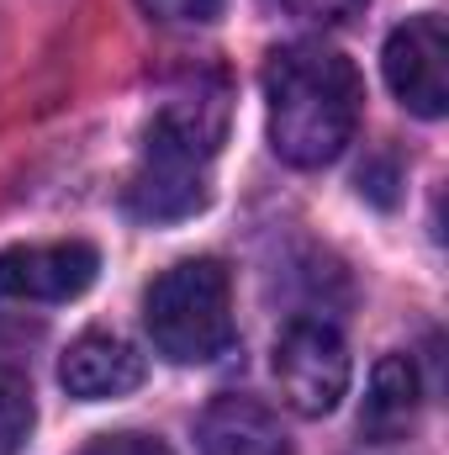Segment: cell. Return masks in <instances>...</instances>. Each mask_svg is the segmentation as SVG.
<instances>
[{"instance_id": "9c48e42d", "label": "cell", "mask_w": 449, "mask_h": 455, "mask_svg": "<svg viewBox=\"0 0 449 455\" xmlns=\"http://www.w3.org/2000/svg\"><path fill=\"white\" fill-rule=\"evenodd\" d=\"M418 413H423V381H418L413 355H381L359 403V435L375 445L407 440L418 429Z\"/></svg>"}, {"instance_id": "8992f818", "label": "cell", "mask_w": 449, "mask_h": 455, "mask_svg": "<svg viewBox=\"0 0 449 455\" xmlns=\"http://www.w3.org/2000/svg\"><path fill=\"white\" fill-rule=\"evenodd\" d=\"M101 254L85 238L59 243H16L0 249V302H75L91 291Z\"/></svg>"}, {"instance_id": "8fae6325", "label": "cell", "mask_w": 449, "mask_h": 455, "mask_svg": "<svg viewBox=\"0 0 449 455\" xmlns=\"http://www.w3.org/2000/svg\"><path fill=\"white\" fill-rule=\"evenodd\" d=\"M138 5L164 27H201L223 16V0H138Z\"/></svg>"}, {"instance_id": "277c9868", "label": "cell", "mask_w": 449, "mask_h": 455, "mask_svg": "<svg viewBox=\"0 0 449 455\" xmlns=\"http://www.w3.org/2000/svg\"><path fill=\"white\" fill-rule=\"evenodd\" d=\"M275 381L280 397L302 419L334 413L349 392V344L323 318H291L275 339Z\"/></svg>"}, {"instance_id": "30bf717a", "label": "cell", "mask_w": 449, "mask_h": 455, "mask_svg": "<svg viewBox=\"0 0 449 455\" xmlns=\"http://www.w3.org/2000/svg\"><path fill=\"white\" fill-rule=\"evenodd\" d=\"M32 435V392L21 376L0 371V455H16Z\"/></svg>"}, {"instance_id": "4fadbf2b", "label": "cell", "mask_w": 449, "mask_h": 455, "mask_svg": "<svg viewBox=\"0 0 449 455\" xmlns=\"http://www.w3.org/2000/svg\"><path fill=\"white\" fill-rule=\"evenodd\" d=\"M307 16H318V21H343V16H354L365 0H296Z\"/></svg>"}, {"instance_id": "7a4b0ae2", "label": "cell", "mask_w": 449, "mask_h": 455, "mask_svg": "<svg viewBox=\"0 0 449 455\" xmlns=\"http://www.w3.org/2000/svg\"><path fill=\"white\" fill-rule=\"evenodd\" d=\"M227 132V91L212 85H191L180 96H169L159 116L143 132V154L127 186V207L143 223H175L207 207L212 196V159L223 148Z\"/></svg>"}, {"instance_id": "ba28073f", "label": "cell", "mask_w": 449, "mask_h": 455, "mask_svg": "<svg viewBox=\"0 0 449 455\" xmlns=\"http://www.w3.org/2000/svg\"><path fill=\"white\" fill-rule=\"evenodd\" d=\"M201 455H291V435L259 397H212L196 424Z\"/></svg>"}, {"instance_id": "5b68a950", "label": "cell", "mask_w": 449, "mask_h": 455, "mask_svg": "<svg viewBox=\"0 0 449 455\" xmlns=\"http://www.w3.org/2000/svg\"><path fill=\"white\" fill-rule=\"evenodd\" d=\"M386 85L391 96L407 107L413 116H445L449 107V27L439 11H418L407 16L381 53Z\"/></svg>"}, {"instance_id": "52a82bcc", "label": "cell", "mask_w": 449, "mask_h": 455, "mask_svg": "<svg viewBox=\"0 0 449 455\" xmlns=\"http://www.w3.org/2000/svg\"><path fill=\"white\" fill-rule=\"evenodd\" d=\"M143 376H148L143 355L122 339V334H106V329L80 334V339L64 349V360H59V381H64V392L80 397V403L127 397V392L143 387Z\"/></svg>"}, {"instance_id": "7c38bea8", "label": "cell", "mask_w": 449, "mask_h": 455, "mask_svg": "<svg viewBox=\"0 0 449 455\" xmlns=\"http://www.w3.org/2000/svg\"><path fill=\"white\" fill-rule=\"evenodd\" d=\"M85 455H175V451L154 435H101Z\"/></svg>"}, {"instance_id": "6da1fadb", "label": "cell", "mask_w": 449, "mask_h": 455, "mask_svg": "<svg viewBox=\"0 0 449 455\" xmlns=\"http://www.w3.org/2000/svg\"><path fill=\"white\" fill-rule=\"evenodd\" d=\"M264 101H270V148L296 164L318 170L334 164L359 127V69L328 43H286L264 64Z\"/></svg>"}, {"instance_id": "3957f363", "label": "cell", "mask_w": 449, "mask_h": 455, "mask_svg": "<svg viewBox=\"0 0 449 455\" xmlns=\"http://www.w3.org/2000/svg\"><path fill=\"white\" fill-rule=\"evenodd\" d=\"M148 339L175 365H207L232 344V281L217 259L169 265L143 297Z\"/></svg>"}]
</instances>
